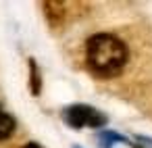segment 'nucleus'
<instances>
[{"label": "nucleus", "instance_id": "nucleus-7", "mask_svg": "<svg viewBox=\"0 0 152 148\" xmlns=\"http://www.w3.org/2000/svg\"><path fill=\"white\" fill-rule=\"evenodd\" d=\"M73 148H79V146H73Z\"/></svg>", "mask_w": 152, "mask_h": 148}, {"label": "nucleus", "instance_id": "nucleus-5", "mask_svg": "<svg viewBox=\"0 0 152 148\" xmlns=\"http://www.w3.org/2000/svg\"><path fill=\"white\" fill-rule=\"evenodd\" d=\"M29 69H31V92L38 96L40 94V73H38V65H36V61H29Z\"/></svg>", "mask_w": 152, "mask_h": 148}, {"label": "nucleus", "instance_id": "nucleus-2", "mask_svg": "<svg viewBox=\"0 0 152 148\" xmlns=\"http://www.w3.org/2000/svg\"><path fill=\"white\" fill-rule=\"evenodd\" d=\"M63 119L69 127L81 129V127H94L100 129L106 125V115L100 113L98 108L90 106V104H71L63 111Z\"/></svg>", "mask_w": 152, "mask_h": 148}, {"label": "nucleus", "instance_id": "nucleus-1", "mask_svg": "<svg viewBox=\"0 0 152 148\" xmlns=\"http://www.w3.org/2000/svg\"><path fill=\"white\" fill-rule=\"evenodd\" d=\"M129 52L121 38L113 34H94L86 42V63L98 77H115L127 65Z\"/></svg>", "mask_w": 152, "mask_h": 148}, {"label": "nucleus", "instance_id": "nucleus-4", "mask_svg": "<svg viewBox=\"0 0 152 148\" xmlns=\"http://www.w3.org/2000/svg\"><path fill=\"white\" fill-rule=\"evenodd\" d=\"M15 127H17L15 119L2 108V104H0V140H9L15 133Z\"/></svg>", "mask_w": 152, "mask_h": 148}, {"label": "nucleus", "instance_id": "nucleus-3", "mask_svg": "<svg viewBox=\"0 0 152 148\" xmlns=\"http://www.w3.org/2000/svg\"><path fill=\"white\" fill-rule=\"evenodd\" d=\"M98 144H100V148H140L129 138H125L117 131H100L98 133Z\"/></svg>", "mask_w": 152, "mask_h": 148}, {"label": "nucleus", "instance_id": "nucleus-6", "mask_svg": "<svg viewBox=\"0 0 152 148\" xmlns=\"http://www.w3.org/2000/svg\"><path fill=\"white\" fill-rule=\"evenodd\" d=\"M23 148H42V146H40V144H36V142H27Z\"/></svg>", "mask_w": 152, "mask_h": 148}]
</instances>
